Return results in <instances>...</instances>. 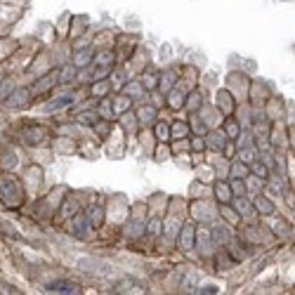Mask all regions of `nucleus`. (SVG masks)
<instances>
[{
  "instance_id": "1",
  "label": "nucleus",
  "mask_w": 295,
  "mask_h": 295,
  "mask_svg": "<svg viewBox=\"0 0 295 295\" xmlns=\"http://www.w3.org/2000/svg\"><path fill=\"white\" fill-rule=\"evenodd\" d=\"M0 201L10 208H17L24 201V187L14 175L0 172Z\"/></svg>"
},
{
  "instance_id": "2",
  "label": "nucleus",
  "mask_w": 295,
  "mask_h": 295,
  "mask_svg": "<svg viewBox=\"0 0 295 295\" xmlns=\"http://www.w3.org/2000/svg\"><path fill=\"white\" fill-rule=\"evenodd\" d=\"M45 140H48V130H45L43 125H26L24 128V142L26 144L38 147V144H43Z\"/></svg>"
},
{
  "instance_id": "3",
  "label": "nucleus",
  "mask_w": 295,
  "mask_h": 295,
  "mask_svg": "<svg viewBox=\"0 0 295 295\" xmlns=\"http://www.w3.org/2000/svg\"><path fill=\"white\" fill-rule=\"evenodd\" d=\"M45 290L48 293H59V295H76V293H80V286L78 283H71V281H52V283H48L45 286Z\"/></svg>"
},
{
  "instance_id": "4",
  "label": "nucleus",
  "mask_w": 295,
  "mask_h": 295,
  "mask_svg": "<svg viewBox=\"0 0 295 295\" xmlns=\"http://www.w3.org/2000/svg\"><path fill=\"white\" fill-rule=\"evenodd\" d=\"M29 97H31V93L26 87H19V90H12V95L7 97V104L12 106V109H21V106H26Z\"/></svg>"
},
{
  "instance_id": "5",
  "label": "nucleus",
  "mask_w": 295,
  "mask_h": 295,
  "mask_svg": "<svg viewBox=\"0 0 295 295\" xmlns=\"http://www.w3.org/2000/svg\"><path fill=\"white\" fill-rule=\"evenodd\" d=\"M179 246L185 248V251H191V248H194V227H191V224H185V227H182Z\"/></svg>"
},
{
  "instance_id": "6",
  "label": "nucleus",
  "mask_w": 295,
  "mask_h": 295,
  "mask_svg": "<svg viewBox=\"0 0 295 295\" xmlns=\"http://www.w3.org/2000/svg\"><path fill=\"white\" fill-rule=\"evenodd\" d=\"M213 241H215V243H222V246H224V243H229V241H232V236H229V229L224 227V224H217V227L213 229Z\"/></svg>"
},
{
  "instance_id": "7",
  "label": "nucleus",
  "mask_w": 295,
  "mask_h": 295,
  "mask_svg": "<svg viewBox=\"0 0 295 295\" xmlns=\"http://www.w3.org/2000/svg\"><path fill=\"white\" fill-rule=\"evenodd\" d=\"M123 288H130V293H144V286H142V283H135L132 279H125V281H121L116 286V290H114V293H123Z\"/></svg>"
},
{
  "instance_id": "8",
  "label": "nucleus",
  "mask_w": 295,
  "mask_h": 295,
  "mask_svg": "<svg viewBox=\"0 0 295 295\" xmlns=\"http://www.w3.org/2000/svg\"><path fill=\"white\" fill-rule=\"evenodd\" d=\"M104 210L99 208V206H93V208L87 210V220L93 222V227H102V222H104Z\"/></svg>"
},
{
  "instance_id": "9",
  "label": "nucleus",
  "mask_w": 295,
  "mask_h": 295,
  "mask_svg": "<svg viewBox=\"0 0 295 295\" xmlns=\"http://www.w3.org/2000/svg\"><path fill=\"white\" fill-rule=\"evenodd\" d=\"M74 229L78 239H85V229H87V215H76L74 220Z\"/></svg>"
},
{
  "instance_id": "10",
  "label": "nucleus",
  "mask_w": 295,
  "mask_h": 295,
  "mask_svg": "<svg viewBox=\"0 0 295 295\" xmlns=\"http://www.w3.org/2000/svg\"><path fill=\"white\" fill-rule=\"evenodd\" d=\"M156 83H158V74H156L154 69H149L147 74L142 76V85L147 87V90H154V87H156Z\"/></svg>"
},
{
  "instance_id": "11",
  "label": "nucleus",
  "mask_w": 295,
  "mask_h": 295,
  "mask_svg": "<svg viewBox=\"0 0 295 295\" xmlns=\"http://www.w3.org/2000/svg\"><path fill=\"white\" fill-rule=\"evenodd\" d=\"M215 194H217V201L220 203L232 201V191H229V185H224V182H220V185L215 187Z\"/></svg>"
},
{
  "instance_id": "12",
  "label": "nucleus",
  "mask_w": 295,
  "mask_h": 295,
  "mask_svg": "<svg viewBox=\"0 0 295 295\" xmlns=\"http://www.w3.org/2000/svg\"><path fill=\"white\" fill-rule=\"evenodd\" d=\"M71 102H74L71 97H59V99H55L52 104H48V111L55 114V111H59V109H66V106H71Z\"/></svg>"
},
{
  "instance_id": "13",
  "label": "nucleus",
  "mask_w": 295,
  "mask_h": 295,
  "mask_svg": "<svg viewBox=\"0 0 295 295\" xmlns=\"http://www.w3.org/2000/svg\"><path fill=\"white\" fill-rule=\"evenodd\" d=\"M213 243H215V241H213V234H208V232H201V234H198V246H201L206 253H210Z\"/></svg>"
},
{
  "instance_id": "14",
  "label": "nucleus",
  "mask_w": 295,
  "mask_h": 295,
  "mask_svg": "<svg viewBox=\"0 0 295 295\" xmlns=\"http://www.w3.org/2000/svg\"><path fill=\"white\" fill-rule=\"evenodd\" d=\"M90 93H93L95 97H104V95L109 93V80H97V83L93 85V90H90Z\"/></svg>"
},
{
  "instance_id": "15",
  "label": "nucleus",
  "mask_w": 295,
  "mask_h": 295,
  "mask_svg": "<svg viewBox=\"0 0 295 295\" xmlns=\"http://www.w3.org/2000/svg\"><path fill=\"white\" fill-rule=\"evenodd\" d=\"M76 121H78V123L93 125V123H97V114H95V111H83V114H78V116H76Z\"/></svg>"
},
{
  "instance_id": "16",
  "label": "nucleus",
  "mask_w": 295,
  "mask_h": 295,
  "mask_svg": "<svg viewBox=\"0 0 295 295\" xmlns=\"http://www.w3.org/2000/svg\"><path fill=\"white\" fill-rule=\"evenodd\" d=\"M217 106H222V111L229 114V111H232V97H229L227 93H220L217 95Z\"/></svg>"
},
{
  "instance_id": "17",
  "label": "nucleus",
  "mask_w": 295,
  "mask_h": 295,
  "mask_svg": "<svg viewBox=\"0 0 295 295\" xmlns=\"http://www.w3.org/2000/svg\"><path fill=\"white\" fill-rule=\"evenodd\" d=\"M95 64H97V66H114V55H111V52H106V55H99L97 59H95Z\"/></svg>"
},
{
  "instance_id": "18",
  "label": "nucleus",
  "mask_w": 295,
  "mask_h": 295,
  "mask_svg": "<svg viewBox=\"0 0 295 295\" xmlns=\"http://www.w3.org/2000/svg\"><path fill=\"white\" fill-rule=\"evenodd\" d=\"M90 62H93V57H90V52H78V55H76V66H78V69L87 66Z\"/></svg>"
},
{
  "instance_id": "19",
  "label": "nucleus",
  "mask_w": 295,
  "mask_h": 295,
  "mask_svg": "<svg viewBox=\"0 0 295 295\" xmlns=\"http://www.w3.org/2000/svg\"><path fill=\"white\" fill-rule=\"evenodd\" d=\"M10 95H12V83H10V80H3V85H0V102H7Z\"/></svg>"
},
{
  "instance_id": "20",
  "label": "nucleus",
  "mask_w": 295,
  "mask_h": 295,
  "mask_svg": "<svg viewBox=\"0 0 295 295\" xmlns=\"http://www.w3.org/2000/svg\"><path fill=\"white\" fill-rule=\"evenodd\" d=\"M128 109H130V99L128 97H118L116 104H114V111H116V114H123V111H128Z\"/></svg>"
},
{
  "instance_id": "21",
  "label": "nucleus",
  "mask_w": 295,
  "mask_h": 295,
  "mask_svg": "<svg viewBox=\"0 0 295 295\" xmlns=\"http://www.w3.org/2000/svg\"><path fill=\"white\" fill-rule=\"evenodd\" d=\"M255 208L262 210L264 215H271V210H274V206H271L269 201H264V198H258V201H255Z\"/></svg>"
},
{
  "instance_id": "22",
  "label": "nucleus",
  "mask_w": 295,
  "mask_h": 295,
  "mask_svg": "<svg viewBox=\"0 0 295 295\" xmlns=\"http://www.w3.org/2000/svg\"><path fill=\"white\" fill-rule=\"evenodd\" d=\"M147 232L151 234V236H158V232H161V217H151V220H149Z\"/></svg>"
},
{
  "instance_id": "23",
  "label": "nucleus",
  "mask_w": 295,
  "mask_h": 295,
  "mask_svg": "<svg viewBox=\"0 0 295 295\" xmlns=\"http://www.w3.org/2000/svg\"><path fill=\"white\" fill-rule=\"evenodd\" d=\"M187 132H189V128H187V123H182V121H177V123L172 125V135L175 137H185Z\"/></svg>"
},
{
  "instance_id": "24",
  "label": "nucleus",
  "mask_w": 295,
  "mask_h": 295,
  "mask_svg": "<svg viewBox=\"0 0 295 295\" xmlns=\"http://www.w3.org/2000/svg\"><path fill=\"white\" fill-rule=\"evenodd\" d=\"M0 166H3V168H14V166H17V156L5 154V156H3V161H0Z\"/></svg>"
},
{
  "instance_id": "25",
  "label": "nucleus",
  "mask_w": 295,
  "mask_h": 295,
  "mask_svg": "<svg viewBox=\"0 0 295 295\" xmlns=\"http://www.w3.org/2000/svg\"><path fill=\"white\" fill-rule=\"evenodd\" d=\"M194 293H203V295H213V293H220V288L217 286H198Z\"/></svg>"
},
{
  "instance_id": "26",
  "label": "nucleus",
  "mask_w": 295,
  "mask_h": 295,
  "mask_svg": "<svg viewBox=\"0 0 295 295\" xmlns=\"http://www.w3.org/2000/svg\"><path fill=\"white\" fill-rule=\"evenodd\" d=\"M154 116H156V111L151 109V106H147V109H142V111H140V118L144 121V123H147L149 118H154Z\"/></svg>"
},
{
  "instance_id": "27",
  "label": "nucleus",
  "mask_w": 295,
  "mask_h": 295,
  "mask_svg": "<svg viewBox=\"0 0 295 295\" xmlns=\"http://www.w3.org/2000/svg\"><path fill=\"white\" fill-rule=\"evenodd\" d=\"M241 161H243V163H253V161H255V154H253L251 149H243V151H241Z\"/></svg>"
},
{
  "instance_id": "28",
  "label": "nucleus",
  "mask_w": 295,
  "mask_h": 295,
  "mask_svg": "<svg viewBox=\"0 0 295 295\" xmlns=\"http://www.w3.org/2000/svg\"><path fill=\"white\" fill-rule=\"evenodd\" d=\"M156 135H158V140H168V125L163 123L156 125Z\"/></svg>"
},
{
  "instance_id": "29",
  "label": "nucleus",
  "mask_w": 295,
  "mask_h": 295,
  "mask_svg": "<svg viewBox=\"0 0 295 295\" xmlns=\"http://www.w3.org/2000/svg\"><path fill=\"white\" fill-rule=\"evenodd\" d=\"M161 80H166V85H161L166 93H170V87H172V80H175V76L172 74H166V78H161Z\"/></svg>"
},
{
  "instance_id": "30",
  "label": "nucleus",
  "mask_w": 295,
  "mask_h": 295,
  "mask_svg": "<svg viewBox=\"0 0 295 295\" xmlns=\"http://www.w3.org/2000/svg\"><path fill=\"white\" fill-rule=\"evenodd\" d=\"M227 132H229V137H236V135H239V125H236V123H227Z\"/></svg>"
},
{
  "instance_id": "31",
  "label": "nucleus",
  "mask_w": 295,
  "mask_h": 295,
  "mask_svg": "<svg viewBox=\"0 0 295 295\" xmlns=\"http://www.w3.org/2000/svg\"><path fill=\"white\" fill-rule=\"evenodd\" d=\"M255 172H260L262 177H267V170H264V166H255Z\"/></svg>"
},
{
  "instance_id": "32",
  "label": "nucleus",
  "mask_w": 295,
  "mask_h": 295,
  "mask_svg": "<svg viewBox=\"0 0 295 295\" xmlns=\"http://www.w3.org/2000/svg\"><path fill=\"white\" fill-rule=\"evenodd\" d=\"M203 147H206V144H203V140H196V142H194V149H203Z\"/></svg>"
}]
</instances>
